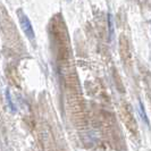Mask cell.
<instances>
[{"instance_id": "obj_1", "label": "cell", "mask_w": 151, "mask_h": 151, "mask_svg": "<svg viewBox=\"0 0 151 151\" xmlns=\"http://www.w3.org/2000/svg\"><path fill=\"white\" fill-rule=\"evenodd\" d=\"M17 15H18L21 27H22L23 32L25 33V35L27 37V39H30V40H34L35 34H34V30H33V26H32V23H31L30 18L25 15L22 10H18L17 12Z\"/></svg>"}, {"instance_id": "obj_2", "label": "cell", "mask_w": 151, "mask_h": 151, "mask_svg": "<svg viewBox=\"0 0 151 151\" xmlns=\"http://www.w3.org/2000/svg\"><path fill=\"white\" fill-rule=\"evenodd\" d=\"M137 110H139V114L141 115V117H142V119L144 121V123L147 124V125H149V119H148V117H147V114H145V110H144V107L142 105V102H139V108H137Z\"/></svg>"}, {"instance_id": "obj_3", "label": "cell", "mask_w": 151, "mask_h": 151, "mask_svg": "<svg viewBox=\"0 0 151 151\" xmlns=\"http://www.w3.org/2000/svg\"><path fill=\"white\" fill-rule=\"evenodd\" d=\"M6 100H7V104H8V106H9V108H10V110H12L13 113H15L16 108H15L14 102H13V100H12V97H10V92H9V90H6Z\"/></svg>"}, {"instance_id": "obj_4", "label": "cell", "mask_w": 151, "mask_h": 151, "mask_svg": "<svg viewBox=\"0 0 151 151\" xmlns=\"http://www.w3.org/2000/svg\"><path fill=\"white\" fill-rule=\"evenodd\" d=\"M108 29H109V39L111 40L114 35V24L111 22V15L108 14Z\"/></svg>"}, {"instance_id": "obj_5", "label": "cell", "mask_w": 151, "mask_h": 151, "mask_svg": "<svg viewBox=\"0 0 151 151\" xmlns=\"http://www.w3.org/2000/svg\"><path fill=\"white\" fill-rule=\"evenodd\" d=\"M68 1H69V0H68Z\"/></svg>"}]
</instances>
